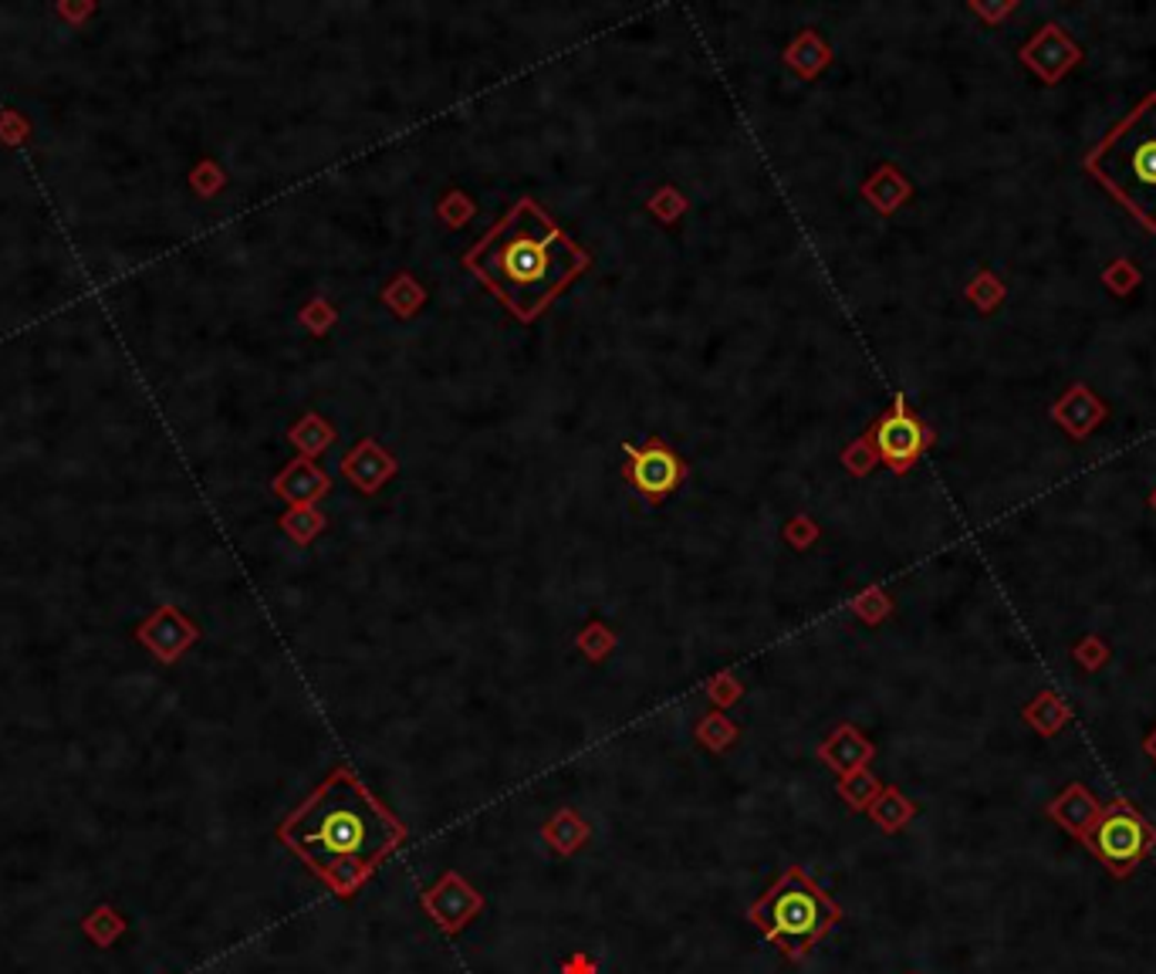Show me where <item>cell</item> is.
<instances>
[{"label":"cell","instance_id":"cell-2","mask_svg":"<svg viewBox=\"0 0 1156 974\" xmlns=\"http://www.w3.org/2000/svg\"><path fill=\"white\" fill-rule=\"evenodd\" d=\"M467 265L518 315L531 318L585 268V254L524 201L481 240Z\"/></svg>","mask_w":1156,"mask_h":974},{"label":"cell","instance_id":"cell-11","mask_svg":"<svg viewBox=\"0 0 1156 974\" xmlns=\"http://www.w3.org/2000/svg\"><path fill=\"white\" fill-rule=\"evenodd\" d=\"M633 478H636V484H640L646 494H659V491H669V488L676 484L679 468H676V458H673L669 450L649 447V450L636 453Z\"/></svg>","mask_w":1156,"mask_h":974},{"label":"cell","instance_id":"cell-17","mask_svg":"<svg viewBox=\"0 0 1156 974\" xmlns=\"http://www.w3.org/2000/svg\"><path fill=\"white\" fill-rule=\"evenodd\" d=\"M971 298L984 308V311H991V308H998L1001 305V298H1004V285L994 278V275H981L971 288Z\"/></svg>","mask_w":1156,"mask_h":974},{"label":"cell","instance_id":"cell-5","mask_svg":"<svg viewBox=\"0 0 1156 974\" xmlns=\"http://www.w3.org/2000/svg\"><path fill=\"white\" fill-rule=\"evenodd\" d=\"M1082 842L1106 867L1109 876L1126 880L1156 850V829L1129 799H1113L1109 806H1103L1096 826Z\"/></svg>","mask_w":1156,"mask_h":974},{"label":"cell","instance_id":"cell-16","mask_svg":"<svg viewBox=\"0 0 1156 974\" xmlns=\"http://www.w3.org/2000/svg\"><path fill=\"white\" fill-rule=\"evenodd\" d=\"M872 816H876L882 826H887V829H900V826L913 816V806H910L900 792H887V796H882V799L876 802Z\"/></svg>","mask_w":1156,"mask_h":974},{"label":"cell","instance_id":"cell-18","mask_svg":"<svg viewBox=\"0 0 1156 974\" xmlns=\"http://www.w3.org/2000/svg\"><path fill=\"white\" fill-rule=\"evenodd\" d=\"M1143 751H1146V755L1153 758V765H1156V728H1153V731L1146 735V741H1143Z\"/></svg>","mask_w":1156,"mask_h":974},{"label":"cell","instance_id":"cell-19","mask_svg":"<svg viewBox=\"0 0 1156 974\" xmlns=\"http://www.w3.org/2000/svg\"><path fill=\"white\" fill-rule=\"evenodd\" d=\"M1011 8H1014V4H1004V8H978V11H981V14H988V18H1004Z\"/></svg>","mask_w":1156,"mask_h":974},{"label":"cell","instance_id":"cell-9","mask_svg":"<svg viewBox=\"0 0 1156 974\" xmlns=\"http://www.w3.org/2000/svg\"><path fill=\"white\" fill-rule=\"evenodd\" d=\"M1045 812H1048V819H1055L1068 835H1075V839L1082 842L1085 835H1089V829L1096 826L1103 806H1099V799H1096L1089 789L1078 786V782H1072V786L1062 789V796H1055V799L1048 802Z\"/></svg>","mask_w":1156,"mask_h":974},{"label":"cell","instance_id":"cell-7","mask_svg":"<svg viewBox=\"0 0 1156 974\" xmlns=\"http://www.w3.org/2000/svg\"><path fill=\"white\" fill-rule=\"evenodd\" d=\"M135 636H140V643L150 649L160 664H173V660H180L183 649L196 639V626L186 616H180L173 606H163L140 629H135Z\"/></svg>","mask_w":1156,"mask_h":974},{"label":"cell","instance_id":"cell-15","mask_svg":"<svg viewBox=\"0 0 1156 974\" xmlns=\"http://www.w3.org/2000/svg\"><path fill=\"white\" fill-rule=\"evenodd\" d=\"M1072 657H1075V664H1078L1082 670H1099V667H1106V660H1109V646H1106L1103 636L1089 633V636H1082V639L1075 643Z\"/></svg>","mask_w":1156,"mask_h":974},{"label":"cell","instance_id":"cell-13","mask_svg":"<svg viewBox=\"0 0 1156 974\" xmlns=\"http://www.w3.org/2000/svg\"><path fill=\"white\" fill-rule=\"evenodd\" d=\"M125 931H129V924H125V917L115 911L112 903H99L95 911L82 921V934H85L95 947H112Z\"/></svg>","mask_w":1156,"mask_h":974},{"label":"cell","instance_id":"cell-6","mask_svg":"<svg viewBox=\"0 0 1156 974\" xmlns=\"http://www.w3.org/2000/svg\"><path fill=\"white\" fill-rule=\"evenodd\" d=\"M1078 58H1082V51L1065 38V31H1062L1058 24H1045V28L1022 48V61L1029 64V69H1032L1042 82H1048V85H1055Z\"/></svg>","mask_w":1156,"mask_h":974},{"label":"cell","instance_id":"cell-3","mask_svg":"<svg viewBox=\"0 0 1156 974\" xmlns=\"http://www.w3.org/2000/svg\"><path fill=\"white\" fill-rule=\"evenodd\" d=\"M1085 170L1146 230H1156V92L1146 95L1089 153Z\"/></svg>","mask_w":1156,"mask_h":974},{"label":"cell","instance_id":"cell-10","mask_svg":"<svg viewBox=\"0 0 1156 974\" xmlns=\"http://www.w3.org/2000/svg\"><path fill=\"white\" fill-rule=\"evenodd\" d=\"M1052 417H1055V423H1062L1068 430V437L1082 440V437H1089V430L1106 417V407L1099 397H1093L1089 386H1072L1068 393L1055 403Z\"/></svg>","mask_w":1156,"mask_h":974},{"label":"cell","instance_id":"cell-14","mask_svg":"<svg viewBox=\"0 0 1156 974\" xmlns=\"http://www.w3.org/2000/svg\"><path fill=\"white\" fill-rule=\"evenodd\" d=\"M1139 281H1143L1139 268H1136L1133 262H1126V257H1116V262L1103 271V285H1106L1113 295H1119V298H1126Z\"/></svg>","mask_w":1156,"mask_h":974},{"label":"cell","instance_id":"cell-8","mask_svg":"<svg viewBox=\"0 0 1156 974\" xmlns=\"http://www.w3.org/2000/svg\"><path fill=\"white\" fill-rule=\"evenodd\" d=\"M923 440H927L923 427L903 410V403H897V410H893L887 420H882L879 430H876V447H879V453H882V461L893 464L897 471L910 468V464L920 458Z\"/></svg>","mask_w":1156,"mask_h":974},{"label":"cell","instance_id":"cell-20","mask_svg":"<svg viewBox=\"0 0 1156 974\" xmlns=\"http://www.w3.org/2000/svg\"><path fill=\"white\" fill-rule=\"evenodd\" d=\"M1149 507H1153V511H1156V491H1153V494H1149Z\"/></svg>","mask_w":1156,"mask_h":974},{"label":"cell","instance_id":"cell-4","mask_svg":"<svg viewBox=\"0 0 1156 974\" xmlns=\"http://www.w3.org/2000/svg\"><path fill=\"white\" fill-rule=\"evenodd\" d=\"M751 921L785 954H801L839 921V906L819 886H815L801 870H788L755 903Z\"/></svg>","mask_w":1156,"mask_h":974},{"label":"cell","instance_id":"cell-12","mask_svg":"<svg viewBox=\"0 0 1156 974\" xmlns=\"http://www.w3.org/2000/svg\"><path fill=\"white\" fill-rule=\"evenodd\" d=\"M1022 718H1025V725H1032L1042 738H1052V735H1058V731L1072 721V710H1068V704H1065L1058 694L1042 690V694L1022 710Z\"/></svg>","mask_w":1156,"mask_h":974},{"label":"cell","instance_id":"cell-1","mask_svg":"<svg viewBox=\"0 0 1156 974\" xmlns=\"http://www.w3.org/2000/svg\"><path fill=\"white\" fill-rule=\"evenodd\" d=\"M278 835L338 896H352L406 832L349 768H338Z\"/></svg>","mask_w":1156,"mask_h":974}]
</instances>
